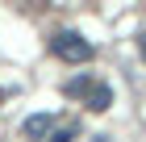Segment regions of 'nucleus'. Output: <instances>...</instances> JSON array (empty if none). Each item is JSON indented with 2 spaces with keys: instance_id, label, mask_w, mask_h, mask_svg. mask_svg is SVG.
<instances>
[{
  "instance_id": "nucleus-1",
  "label": "nucleus",
  "mask_w": 146,
  "mask_h": 142,
  "mask_svg": "<svg viewBox=\"0 0 146 142\" xmlns=\"http://www.w3.org/2000/svg\"><path fill=\"white\" fill-rule=\"evenodd\" d=\"M50 50H54L63 63H88L96 50H92V42L84 38V33H75V29H63V33H54L50 38Z\"/></svg>"
},
{
  "instance_id": "nucleus-2",
  "label": "nucleus",
  "mask_w": 146,
  "mask_h": 142,
  "mask_svg": "<svg viewBox=\"0 0 146 142\" xmlns=\"http://www.w3.org/2000/svg\"><path fill=\"white\" fill-rule=\"evenodd\" d=\"M84 105H88L92 113H104V109H113V88H109V84H92L88 92H84Z\"/></svg>"
},
{
  "instance_id": "nucleus-3",
  "label": "nucleus",
  "mask_w": 146,
  "mask_h": 142,
  "mask_svg": "<svg viewBox=\"0 0 146 142\" xmlns=\"http://www.w3.org/2000/svg\"><path fill=\"white\" fill-rule=\"evenodd\" d=\"M54 130V113H34V117L25 121V134L29 138H42V134H50Z\"/></svg>"
},
{
  "instance_id": "nucleus-4",
  "label": "nucleus",
  "mask_w": 146,
  "mask_h": 142,
  "mask_svg": "<svg viewBox=\"0 0 146 142\" xmlns=\"http://www.w3.org/2000/svg\"><path fill=\"white\" fill-rule=\"evenodd\" d=\"M88 88H92V79H88V75H79V79H67V84H63V92H67V96H84Z\"/></svg>"
},
{
  "instance_id": "nucleus-5",
  "label": "nucleus",
  "mask_w": 146,
  "mask_h": 142,
  "mask_svg": "<svg viewBox=\"0 0 146 142\" xmlns=\"http://www.w3.org/2000/svg\"><path fill=\"white\" fill-rule=\"evenodd\" d=\"M75 138V130H50V142H71Z\"/></svg>"
},
{
  "instance_id": "nucleus-6",
  "label": "nucleus",
  "mask_w": 146,
  "mask_h": 142,
  "mask_svg": "<svg viewBox=\"0 0 146 142\" xmlns=\"http://www.w3.org/2000/svg\"><path fill=\"white\" fill-rule=\"evenodd\" d=\"M138 50H142V59H146V33H142V38H138Z\"/></svg>"
},
{
  "instance_id": "nucleus-7",
  "label": "nucleus",
  "mask_w": 146,
  "mask_h": 142,
  "mask_svg": "<svg viewBox=\"0 0 146 142\" xmlns=\"http://www.w3.org/2000/svg\"><path fill=\"white\" fill-rule=\"evenodd\" d=\"M96 142H113V138H109V134H96Z\"/></svg>"
}]
</instances>
